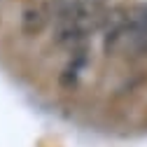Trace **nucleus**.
Listing matches in <instances>:
<instances>
[{"label":"nucleus","mask_w":147,"mask_h":147,"mask_svg":"<svg viewBox=\"0 0 147 147\" xmlns=\"http://www.w3.org/2000/svg\"><path fill=\"white\" fill-rule=\"evenodd\" d=\"M49 24H51V9H49L47 3L45 5H40V3L28 5L21 14V30L26 35H30V38L40 35Z\"/></svg>","instance_id":"f03ea898"},{"label":"nucleus","mask_w":147,"mask_h":147,"mask_svg":"<svg viewBox=\"0 0 147 147\" xmlns=\"http://www.w3.org/2000/svg\"><path fill=\"white\" fill-rule=\"evenodd\" d=\"M91 3V0H47V5L51 9V16L59 14V12H65V9H75V7H82Z\"/></svg>","instance_id":"7ed1b4c3"},{"label":"nucleus","mask_w":147,"mask_h":147,"mask_svg":"<svg viewBox=\"0 0 147 147\" xmlns=\"http://www.w3.org/2000/svg\"><path fill=\"white\" fill-rule=\"evenodd\" d=\"M117 54H124L128 59L147 56V5H136L128 9L126 28Z\"/></svg>","instance_id":"f257e3e1"}]
</instances>
